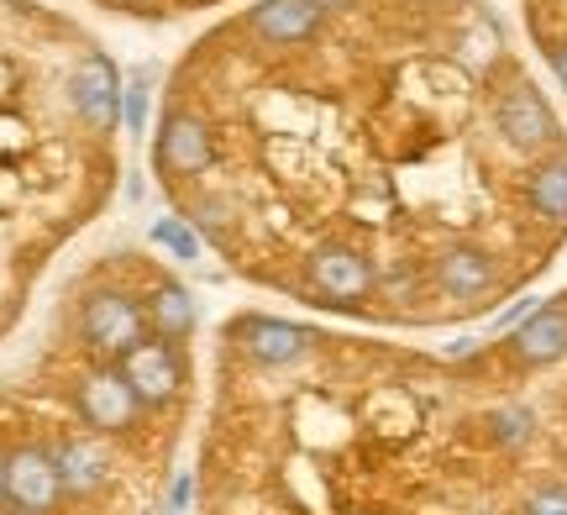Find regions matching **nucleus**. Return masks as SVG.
<instances>
[{
	"label": "nucleus",
	"mask_w": 567,
	"mask_h": 515,
	"mask_svg": "<svg viewBox=\"0 0 567 515\" xmlns=\"http://www.w3.org/2000/svg\"><path fill=\"white\" fill-rule=\"evenodd\" d=\"M321 11H347V6H358V0H316Z\"/></svg>",
	"instance_id": "22"
},
{
	"label": "nucleus",
	"mask_w": 567,
	"mask_h": 515,
	"mask_svg": "<svg viewBox=\"0 0 567 515\" xmlns=\"http://www.w3.org/2000/svg\"><path fill=\"white\" fill-rule=\"evenodd\" d=\"M153 243H158L163 253H174V258H200V231L184 227L179 216H158V222H153Z\"/></svg>",
	"instance_id": "17"
},
{
	"label": "nucleus",
	"mask_w": 567,
	"mask_h": 515,
	"mask_svg": "<svg viewBox=\"0 0 567 515\" xmlns=\"http://www.w3.org/2000/svg\"><path fill=\"white\" fill-rule=\"evenodd\" d=\"M210 164H216V126L200 111H168L158 122L153 168L163 179H200Z\"/></svg>",
	"instance_id": "2"
},
{
	"label": "nucleus",
	"mask_w": 567,
	"mask_h": 515,
	"mask_svg": "<svg viewBox=\"0 0 567 515\" xmlns=\"http://www.w3.org/2000/svg\"><path fill=\"white\" fill-rule=\"evenodd\" d=\"M231 331H237L247 358L264 363V369H295L316 348V337L305 327H295V321H284V316H243Z\"/></svg>",
	"instance_id": "9"
},
{
	"label": "nucleus",
	"mask_w": 567,
	"mask_h": 515,
	"mask_svg": "<svg viewBox=\"0 0 567 515\" xmlns=\"http://www.w3.org/2000/svg\"><path fill=\"white\" fill-rule=\"evenodd\" d=\"M494 126H499V137H505L515 153H542V147L557 143V116H551V105L542 101V90L526 80H515L494 101Z\"/></svg>",
	"instance_id": "6"
},
{
	"label": "nucleus",
	"mask_w": 567,
	"mask_h": 515,
	"mask_svg": "<svg viewBox=\"0 0 567 515\" xmlns=\"http://www.w3.org/2000/svg\"><path fill=\"white\" fill-rule=\"evenodd\" d=\"M526 200H530V210H536L542 222L567 227V158H547V164L530 168Z\"/></svg>",
	"instance_id": "15"
},
{
	"label": "nucleus",
	"mask_w": 567,
	"mask_h": 515,
	"mask_svg": "<svg viewBox=\"0 0 567 515\" xmlns=\"http://www.w3.org/2000/svg\"><path fill=\"white\" fill-rule=\"evenodd\" d=\"M147 331L153 337H168V342H184L189 331H195V300H189V289L174 285V279H158V285L147 289Z\"/></svg>",
	"instance_id": "14"
},
{
	"label": "nucleus",
	"mask_w": 567,
	"mask_h": 515,
	"mask_svg": "<svg viewBox=\"0 0 567 515\" xmlns=\"http://www.w3.org/2000/svg\"><path fill=\"white\" fill-rule=\"evenodd\" d=\"M80 337L105 358H122L147 337V310L132 289H90L80 300Z\"/></svg>",
	"instance_id": "1"
},
{
	"label": "nucleus",
	"mask_w": 567,
	"mask_h": 515,
	"mask_svg": "<svg viewBox=\"0 0 567 515\" xmlns=\"http://www.w3.org/2000/svg\"><path fill=\"white\" fill-rule=\"evenodd\" d=\"M116 369L126 373V384L137 390L142 411H163V405H174L184 394V358H179V342H168V337H142L132 352L116 358Z\"/></svg>",
	"instance_id": "3"
},
{
	"label": "nucleus",
	"mask_w": 567,
	"mask_h": 515,
	"mask_svg": "<svg viewBox=\"0 0 567 515\" xmlns=\"http://www.w3.org/2000/svg\"><path fill=\"white\" fill-rule=\"evenodd\" d=\"M321 6L316 0H258L247 11V32L268 48H295V42H310L321 32Z\"/></svg>",
	"instance_id": "11"
},
{
	"label": "nucleus",
	"mask_w": 567,
	"mask_h": 515,
	"mask_svg": "<svg viewBox=\"0 0 567 515\" xmlns=\"http://www.w3.org/2000/svg\"><path fill=\"white\" fill-rule=\"evenodd\" d=\"M509 348H515V358H520L526 369H547V363L567 358V306H563V300L530 310L526 321L515 327Z\"/></svg>",
	"instance_id": "12"
},
{
	"label": "nucleus",
	"mask_w": 567,
	"mask_h": 515,
	"mask_svg": "<svg viewBox=\"0 0 567 515\" xmlns=\"http://www.w3.org/2000/svg\"><path fill=\"white\" fill-rule=\"evenodd\" d=\"M122 116H126V126H132V132H142V122H147V90H142V84H126Z\"/></svg>",
	"instance_id": "20"
},
{
	"label": "nucleus",
	"mask_w": 567,
	"mask_h": 515,
	"mask_svg": "<svg viewBox=\"0 0 567 515\" xmlns=\"http://www.w3.org/2000/svg\"><path fill=\"white\" fill-rule=\"evenodd\" d=\"M0 515H32V511H17V505H11V511H0Z\"/></svg>",
	"instance_id": "24"
},
{
	"label": "nucleus",
	"mask_w": 567,
	"mask_h": 515,
	"mask_svg": "<svg viewBox=\"0 0 567 515\" xmlns=\"http://www.w3.org/2000/svg\"><path fill=\"white\" fill-rule=\"evenodd\" d=\"M53 463H59L63 495H95L105 478H111V468H116L105 436H63L59 447H53Z\"/></svg>",
	"instance_id": "13"
},
{
	"label": "nucleus",
	"mask_w": 567,
	"mask_h": 515,
	"mask_svg": "<svg viewBox=\"0 0 567 515\" xmlns=\"http://www.w3.org/2000/svg\"><path fill=\"white\" fill-rule=\"evenodd\" d=\"M189 227L200 231V237H226V227H231V206H226L221 195H200V200L189 206Z\"/></svg>",
	"instance_id": "18"
},
{
	"label": "nucleus",
	"mask_w": 567,
	"mask_h": 515,
	"mask_svg": "<svg viewBox=\"0 0 567 515\" xmlns=\"http://www.w3.org/2000/svg\"><path fill=\"white\" fill-rule=\"evenodd\" d=\"M122 95H126V84L116 74V63L105 59V53H84L74 80H69V101L80 111V122L90 132H111V126L122 122Z\"/></svg>",
	"instance_id": "8"
},
{
	"label": "nucleus",
	"mask_w": 567,
	"mask_h": 515,
	"mask_svg": "<svg viewBox=\"0 0 567 515\" xmlns=\"http://www.w3.org/2000/svg\"><path fill=\"white\" fill-rule=\"evenodd\" d=\"M551 74H557V80H563V90H567V42H557V48H551Z\"/></svg>",
	"instance_id": "21"
},
{
	"label": "nucleus",
	"mask_w": 567,
	"mask_h": 515,
	"mask_svg": "<svg viewBox=\"0 0 567 515\" xmlns=\"http://www.w3.org/2000/svg\"><path fill=\"white\" fill-rule=\"evenodd\" d=\"M305 285H310V295H321L326 306H358L373 295L379 274L368 264V253H358L352 243H321L305 258Z\"/></svg>",
	"instance_id": "4"
},
{
	"label": "nucleus",
	"mask_w": 567,
	"mask_h": 515,
	"mask_svg": "<svg viewBox=\"0 0 567 515\" xmlns=\"http://www.w3.org/2000/svg\"><path fill=\"white\" fill-rule=\"evenodd\" d=\"M0 505H6V457H0Z\"/></svg>",
	"instance_id": "23"
},
{
	"label": "nucleus",
	"mask_w": 567,
	"mask_h": 515,
	"mask_svg": "<svg viewBox=\"0 0 567 515\" xmlns=\"http://www.w3.org/2000/svg\"><path fill=\"white\" fill-rule=\"evenodd\" d=\"M520 515H567V484H542V490L520 505Z\"/></svg>",
	"instance_id": "19"
},
{
	"label": "nucleus",
	"mask_w": 567,
	"mask_h": 515,
	"mask_svg": "<svg viewBox=\"0 0 567 515\" xmlns=\"http://www.w3.org/2000/svg\"><path fill=\"white\" fill-rule=\"evenodd\" d=\"M63 499V478H59V463H53V447H17L6 453V505L17 511H32V515H48L59 511Z\"/></svg>",
	"instance_id": "7"
},
{
	"label": "nucleus",
	"mask_w": 567,
	"mask_h": 515,
	"mask_svg": "<svg viewBox=\"0 0 567 515\" xmlns=\"http://www.w3.org/2000/svg\"><path fill=\"white\" fill-rule=\"evenodd\" d=\"M436 289L452 295V300H484L488 289L499 285V264H494V253L473 248V243H452V248L436 253Z\"/></svg>",
	"instance_id": "10"
},
{
	"label": "nucleus",
	"mask_w": 567,
	"mask_h": 515,
	"mask_svg": "<svg viewBox=\"0 0 567 515\" xmlns=\"http://www.w3.org/2000/svg\"><path fill=\"white\" fill-rule=\"evenodd\" d=\"M74 405H80L84 426H95V436H116V432H132L142 415V400L137 390L126 384V373L111 363V369H90L74 390Z\"/></svg>",
	"instance_id": "5"
},
{
	"label": "nucleus",
	"mask_w": 567,
	"mask_h": 515,
	"mask_svg": "<svg viewBox=\"0 0 567 515\" xmlns=\"http://www.w3.org/2000/svg\"><path fill=\"white\" fill-rule=\"evenodd\" d=\"M488 432H494L499 447H526L530 432H536V415L526 405H499V411L488 415Z\"/></svg>",
	"instance_id": "16"
}]
</instances>
